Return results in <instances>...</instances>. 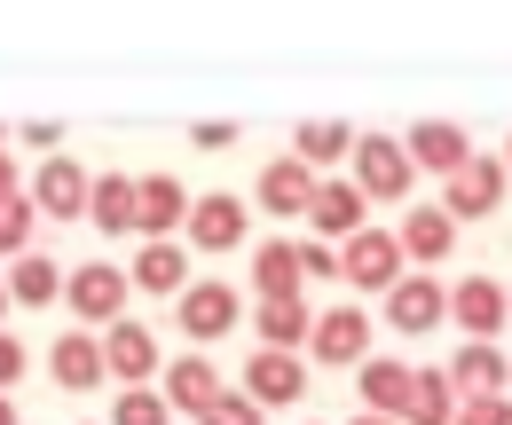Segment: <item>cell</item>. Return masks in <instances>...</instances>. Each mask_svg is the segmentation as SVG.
<instances>
[{
	"instance_id": "cell-12",
	"label": "cell",
	"mask_w": 512,
	"mask_h": 425,
	"mask_svg": "<svg viewBox=\"0 0 512 425\" xmlns=\"http://www.w3.org/2000/svg\"><path fill=\"white\" fill-rule=\"evenodd\" d=\"M402 158H410V174H457L473 158V142H465V126H449V119H418L402 134Z\"/></svg>"
},
{
	"instance_id": "cell-37",
	"label": "cell",
	"mask_w": 512,
	"mask_h": 425,
	"mask_svg": "<svg viewBox=\"0 0 512 425\" xmlns=\"http://www.w3.org/2000/svg\"><path fill=\"white\" fill-rule=\"evenodd\" d=\"M8 197H24V182H16V158L0 150V205H8Z\"/></svg>"
},
{
	"instance_id": "cell-13",
	"label": "cell",
	"mask_w": 512,
	"mask_h": 425,
	"mask_svg": "<svg viewBox=\"0 0 512 425\" xmlns=\"http://www.w3.org/2000/svg\"><path fill=\"white\" fill-rule=\"evenodd\" d=\"M174 323L190 331V339H221V331H237V284H190L182 300H174Z\"/></svg>"
},
{
	"instance_id": "cell-35",
	"label": "cell",
	"mask_w": 512,
	"mask_h": 425,
	"mask_svg": "<svg viewBox=\"0 0 512 425\" xmlns=\"http://www.w3.org/2000/svg\"><path fill=\"white\" fill-rule=\"evenodd\" d=\"M16 378H24V339H16V331H0V394H8Z\"/></svg>"
},
{
	"instance_id": "cell-4",
	"label": "cell",
	"mask_w": 512,
	"mask_h": 425,
	"mask_svg": "<svg viewBox=\"0 0 512 425\" xmlns=\"http://www.w3.org/2000/svg\"><path fill=\"white\" fill-rule=\"evenodd\" d=\"M221 394H229V378L205 363V355H174V370H158V402H166V418H205Z\"/></svg>"
},
{
	"instance_id": "cell-16",
	"label": "cell",
	"mask_w": 512,
	"mask_h": 425,
	"mask_svg": "<svg viewBox=\"0 0 512 425\" xmlns=\"http://www.w3.org/2000/svg\"><path fill=\"white\" fill-rule=\"evenodd\" d=\"M363 378H355V394H363V418H402V402H410V363H394V355H363Z\"/></svg>"
},
{
	"instance_id": "cell-6",
	"label": "cell",
	"mask_w": 512,
	"mask_h": 425,
	"mask_svg": "<svg viewBox=\"0 0 512 425\" xmlns=\"http://www.w3.org/2000/svg\"><path fill=\"white\" fill-rule=\"evenodd\" d=\"M190 244L197 252H237L245 244V229H253V213H245V197L237 189H213V197H190Z\"/></svg>"
},
{
	"instance_id": "cell-9",
	"label": "cell",
	"mask_w": 512,
	"mask_h": 425,
	"mask_svg": "<svg viewBox=\"0 0 512 425\" xmlns=\"http://www.w3.org/2000/svg\"><path fill=\"white\" fill-rule=\"evenodd\" d=\"M103 339V378H119V386H142V378H158V331L150 323H111V331H95Z\"/></svg>"
},
{
	"instance_id": "cell-1",
	"label": "cell",
	"mask_w": 512,
	"mask_h": 425,
	"mask_svg": "<svg viewBox=\"0 0 512 425\" xmlns=\"http://www.w3.org/2000/svg\"><path fill=\"white\" fill-rule=\"evenodd\" d=\"M127 268H111V260H79L64 276V300H71V315H79V331H111L119 323V307H127Z\"/></svg>"
},
{
	"instance_id": "cell-25",
	"label": "cell",
	"mask_w": 512,
	"mask_h": 425,
	"mask_svg": "<svg viewBox=\"0 0 512 425\" xmlns=\"http://www.w3.org/2000/svg\"><path fill=\"white\" fill-rule=\"evenodd\" d=\"M300 284H308V276H300V244L292 237H276V244L253 252V292L260 300H300Z\"/></svg>"
},
{
	"instance_id": "cell-34",
	"label": "cell",
	"mask_w": 512,
	"mask_h": 425,
	"mask_svg": "<svg viewBox=\"0 0 512 425\" xmlns=\"http://www.w3.org/2000/svg\"><path fill=\"white\" fill-rule=\"evenodd\" d=\"M16 134H24L40 158H56V150H64V126H56V119H32V126H16Z\"/></svg>"
},
{
	"instance_id": "cell-26",
	"label": "cell",
	"mask_w": 512,
	"mask_h": 425,
	"mask_svg": "<svg viewBox=\"0 0 512 425\" xmlns=\"http://www.w3.org/2000/svg\"><path fill=\"white\" fill-rule=\"evenodd\" d=\"M87 213H95L103 237H127L134 229V174H95L87 182Z\"/></svg>"
},
{
	"instance_id": "cell-36",
	"label": "cell",
	"mask_w": 512,
	"mask_h": 425,
	"mask_svg": "<svg viewBox=\"0 0 512 425\" xmlns=\"http://www.w3.org/2000/svg\"><path fill=\"white\" fill-rule=\"evenodd\" d=\"M229 142H237V126H229V119H205V126H197V150H229Z\"/></svg>"
},
{
	"instance_id": "cell-31",
	"label": "cell",
	"mask_w": 512,
	"mask_h": 425,
	"mask_svg": "<svg viewBox=\"0 0 512 425\" xmlns=\"http://www.w3.org/2000/svg\"><path fill=\"white\" fill-rule=\"evenodd\" d=\"M449 425H512V402L505 394H457V418Z\"/></svg>"
},
{
	"instance_id": "cell-21",
	"label": "cell",
	"mask_w": 512,
	"mask_h": 425,
	"mask_svg": "<svg viewBox=\"0 0 512 425\" xmlns=\"http://www.w3.org/2000/svg\"><path fill=\"white\" fill-rule=\"evenodd\" d=\"M253 189H260V205H268V213H284V221H292V213H308L316 174H308V166L284 150V158H268V166H260V182H253Z\"/></svg>"
},
{
	"instance_id": "cell-38",
	"label": "cell",
	"mask_w": 512,
	"mask_h": 425,
	"mask_svg": "<svg viewBox=\"0 0 512 425\" xmlns=\"http://www.w3.org/2000/svg\"><path fill=\"white\" fill-rule=\"evenodd\" d=\"M0 425H16V402H8V394H0Z\"/></svg>"
},
{
	"instance_id": "cell-5",
	"label": "cell",
	"mask_w": 512,
	"mask_h": 425,
	"mask_svg": "<svg viewBox=\"0 0 512 425\" xmlns=\"http://www.w3.org/2000/svg\"><path fill=\"white\" fill-rule=\"evenodd\" d=\"M505 182H512L505 158H481V150H473V158L449 174L442 213H449V221H481V213H497V205H505Z\"/></svg>"
},
{
	"instance_id": "cell-18",
	"label": "cell",
	"mask_w": 512,
	"mask_h": 425,
	"mask_svg": "<svg viewBox=\"0 0 512 425\" xmlns=\"http://www.w3.org/2000/svg\"><path fill=\"white\" fill-rule=\"evenodd\" d=\"M505 378H512V355L497 339H465L457 363H449V386H457V394H505Z\"/></svg>"
},
{
	"instance_id": "cell-43",
	"label": "cell",
	"mask_w": 512,
	"mask_h": 425,
	"mask_svg": "<svg viewBox=\"0 0 512 425\" xmlns=\"http://www.w3.org/2000/svg\"><path fill=\"white\" fill-rule=\"evenodd\" d=\"M505 300H512V284H505Z\"/></svg>"
},
{
	"instance_id": "cell-2",
	"label": "cell",
	"mask_w": 512,
	"mask_h": 425,
	"mask_svg": "<svg viewBox=\"0 0 512 425\" xmlns=\"http://www.w3.org/2000/svg\"><path fill=\"white\" fill-rule=\"evenodd\" d=\"M339 276L355 284V292H394L402 276H410V260H402V244H394V229H355V237L339 244Z\"/></svg>"
},
{
	"instance_id": "cell-24",
	"label": "cell",
	"mask_w": 512,
	"mask_h": 425,
	"mask_svg": "<svg viewBox=\"0 0 512 425\" xmlns=\"http://www.w3.org/2000/svg\"><path fill=\"white\" fill-rule=\"evenodd\" d=\"M8 307H48V300H64V268L48 260V252H24V260H8Z\"/></svg>"
},
{
	"instance_id": "cell-22",
	"label": "cell",
	"mask_w": 512,
	"mask_h": 425,
	"mask_svg": "<svg viewBox=\"0 0 512 425\" xmlns=\"http://www.w3.org/2000/svg\"><path fill=\"white\" fill-rule=\"evenodd\" d=\"M308 323H316V307H308V300H260L253 307L260 347H276V355H300V347H308Z\"/></svg>"
},
{
	"instance_id": "cell-29",
	"label": "cell",
	"mask_w": 512,
	"mask_h": 425,
	"mask_svg": "<svg viewBox=\"0 0 512 425\" xmlns=\"http://www.w3.org/2000/svg\"><path fill=\"white\" fill-rule=\"evenodd\" d=\"M111 425H174V418H166L158 386H119V402H111Z\"/></svg>"
},
{
	"instance_id": "cell-3",
	"label": "cell",
	"mask_w": 512,
	"mask_h": 425,
	"mask_svg": "<svg viewBox=\"0 0 512 425\" xmlns=\"http://www.w3.org/2000/svg\"><path fill=\"white\" fill-rule=\"evenodd\" d=\"M308 355L331 370H355L371 355V315L363 307H316V323H308Z\"/></svg>"
},
{
	"instance_id": "cell-8",
	"label": "cell",
	"mask_w": 512,
	"mask_h": 425,
	"mask_svg": "<svg viewBox=\"0 0 512 425\" xmlns=\"http://www.w3.org/2000/svg\"><path fill=\"white\" fill-rule=\"evenodd\" d=\"M87 182H95V174L56 150V158H40V174H32L24 197H32V213H48V221H79V213H87Z\"/></svg>"
},
{
	"instance_id": "cell-30",
	"label": "cell",
	"mask_w": 512,
	"mask_h": 425,
	"mask_svg": "<svg viewBox=\"0 0 512 425\" xmlns=\"http://www.w3.org/2000/svg\"><path fill=\"white\" fill-rule=\"evenodd\" d=\"M32 221H40V213H32V197H8V205H0V252H8V260H24V252H32Z\"/></svg>"
},
{
	"instance_id": "cell-42",
	"label": "cell",
	"mask_w": 512,
	"mask_h": 425,
	"mask_svg": "<svg viewBox=\"0 0 512 425\" xmlns=\"http://www.w3.org/2000/svg\"><path fill=\"white\" fill-rule=\"evenodd\" d=\"M505 174H512V150H505Z\"/></svg>"
},
{
	"instance_id": "cell-19",
	"label": "cell",
	"mask_w": 512,
	"mask_h": 425,
	"mask_svg": "<svg viewBox=\"0 0 512 425\" xmlns=\"http://www.w3.org/2000/svg\"><path fill=\"white\" fill-rule=\"evenodd\" d=\"M394 244H402V260H442V252H457V221H449L442 205H410L402 213V229H394Z\"/></svg>"
},
{
	"instance_id": "cell-27",
	"label": "cell",
	"mask_w": 512,
	"mask_h": 425,
	"mask_svg": "<svg viewBox=\"0 0 512 425\" xmlns=\"http://www.w3.org/2000/svg\"><path fill=\"white\" fill-rule=\"evenodd\" d=\"M449 418H457V386H449V370H410L402 425H449Z\"/></svg>"
},
{
	"instance_id": "cell-23",
	"label": "cell",
	"mask_w": 512,
	"mask_h": 425,
	"mask_svg": "<svg viewBox=\"0 0 512 425\" xmlns=\"http://www.w3.org/2000/svg\"><path fill=\"white\" fill-rule=\"evenodd\" d=\"M127 284L158 292V300H182V292H190V252H174V237H166V244H142Z\"/></svg>"
},
{
	"instance_id": "cell-10",
	"label": "cell",
	"mask_w": 512,
	"mask_h": 425,
	"mask_svg": "<svg viewBox=\"0 0 512 425\" xmlns=\"http://www.w3.org/2000/svg\"><path fill=\"white\" fill-rule=\"evenodd\" d=\"M182 221H190V189L174 182V174H142V182H134V237L166 244Z\"/></svg>"
},
{
	"instance_id": "cell-40",
	"label": "cell",
	"mask_w": 512,
	"mask_h": 425,
	"mask_svg": "<svg viewBox=\"0 0 512 425\" xmlns=\"http://www.w3.org/2000/svg\"><path fill=\"white\" fill-rule=\"evenodd\" d=\"M0 315H8V284H0Z\"/></svg>"
},
{
	"instance_id": "cell-7",
	"label": "cell",
	"mask_w": 512,
	"mask_h": 425,
	"mask_svg": "<svg viewBox=\"0 0 512 425\" xmlns=\"http://www.w3.org/2000/svg\"><path fill=\"white\" fill-rule=\"evenodd\" d=\"M347 158H355V189H363V197H410V182H418L394 134H355Z\"/></svg>"
},
{
	"instance_id": "cell-14",
	"label": "cell",
	"mask_w": 512,
	"mask_h": 425,
	"mask_svg": "<svg viewBox=\"0 0 512 425\" xmlns=\"http://www.w3.org/2000/svg\"><path fill=\"white\" fill-rule=\"evenodd\" d=\"M300 355H276V347H253V363H245V402L253 410H284V402H300Z\"/></svg>"
},
{
	"instance_id": "cell-41",
	"label": "cell",
	"mask_w": 512,
	"mask_h": 425,
	"mask_svg": "<svg viewBox=\"0 0 512 425\" xmlns=\"http://www.w3.org/2000/svg\"><path fill=\"white\" fill-rule=\"evenodd\" d=\"M0 150H8V126H0Z\"/></svg>"
},
{
	"instance_id": "cell-15",
	"label": "cell",
	"mask_w": 512,
	"mask_h": 425,
	"mask_svg": "<svg viewBox=\"0 0 512 425\" xmlns=\"http://www.w3.org/2000/svg\"><path fill=\"white\" fill-rule=\"evenodd\" d=\"M386 323L418 339V331H434V323H449V292L434 284V276H402V284L386 292Z\"/></svg>"
},
{
	"instance_id": "cell-32",
	"label": "cell",
	"mask_w": 512,
	"mask_h": 425,
	"mask_svg": "<svg viewBox=\"0 0 512 425\" xmlns=\"http://www.w3.org/2000/svg\"><path fill=\"white\" fill-rule=\"evenodd\" d=\"M197 425H260V410L245 402V394H237V386H229V394H221V402H213V410H205Z\"/></svg>"
},
{
	"instance_id": "cell-11",
	"label": "cell",
	"mask_w": 512,
	"mask_h": 425,
	"mask_svg": "<svg viewBox=\"0 0 512 425\" xmlns=\"http://www.w3.org/2000/svg\"><path fill=\"white\" fill-rule=\"evenodd\" d=\"M449 323H465V339H497L512 323V300L497 276H465V284H449Z\"/></svg>"
},
{
	"instance_id": "cell-28",
	"label": "cell",
	"mask_w": 512,
	"mask_h": 425,
	"mask_svg": "<svg viewBox=\"0 0 512 425\" xmlns=\"http://www.w3.org/2000/svg\"><path fill=\"white\" fill-rule=\"evenodd\" d=\"M347 150H355V134H347L339 119H316V126H300V134H292V158H300L308 174L331 166V158H347Z\"/></svg>"
},
{
	"instance_id": "cell-39",
	"label": "cell",
	"mask_w": 512,
	"mask_h": 425,
	"mask_svg": "<svg viewBox=\"0 0 512 425\" xmlns=\"http://www.w3.org/2000/svg\"><path fill=\"white\" fill-rule=\"evenodd\" d=\"M355 425H402V418H363V410H355Z\"/></svg>"
},
{
	"instance_id": "cell-33",
	"label": "cell",
	"mask_w": 512,
	"mask_h": 425,
	"mask_svg": "<svg viewBox=\"0 0 512 425\" xmlns=\"http://www.w3.org/2000/svg\"><path fill=\"white\" fill-rule=\"evenodd\" d=\"M300 276H339V244H300Z\"/></svg>"
},
{
	"instance_id": "cell-20",
	"label": "cell",
	"mask_w": 512,
	"mask_h": 425,
	"mask_svg": "<svg viewBox=\"0 0 512 425\" xmlns=\"http://www.w3.org/2000/svg\"><path fill=\"white\" fill-rule=\"evenodd\" d=\"M48 370H56V386H64V394L103 386V339H95V331H64V339L48 347Z\"/></svg>"
},
{
	"instance_id": "cell-17",
	"label": "cell",
	"mask_w": 512,
	"mask_h": 425,
	"mask_svg": "<svg viewBox=\"0 0 512 425\" xmlns=\"http://www.w3.org/2000/svg\"><path fill=\"white\" fill-rule=\"evenodd\" d=\"M308 221H316V244H347L355 229H363V189L355 182H316Z\"/></svg>"
}]
</instances>
